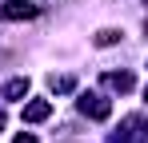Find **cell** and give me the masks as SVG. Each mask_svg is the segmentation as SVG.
I'll use <instances>...</instances> for the list:
<instances>
[{"label":"cell","mask_w":148,"mask_h":143,"mask_svg":"<svg viewBox=\"0 0 148 143\" xmlns=\"http://www.w3.org/2000/svg\"><path fill=\"white\" fill-rule=\"evenodd\" d=\"M0 16H4V20H36L40 8L28 4V0H4V4H0Z\"/></svg>","instance_id":"1"},{"label":"cell","mask_w":148,"mask_h":143,"mask_svg":"<svg viewBox=\"0 0 148 143\" xmlns=\"http://www.w3.org/2000/svg\"><path fill=\"white\" fill-rule=\"evenodd\" d=\"M80 111H84L88 119H108V115H112V103H108L104 95L84 92V95H80Z\"/></svg>","instance_id":"2"},{"label":"cell","mask_w":148,"mask_h":143,"mask_svg":"<svg viewBox=\"0 0 148 143\" xmlns=\"http://www.w3.org/2000/svg\"><path fill=\"white\" fill-rule=\"evenodd\" d=\"M48 115H52V103H48V99H32V103H24V123H44Z\"/></svg>","instance_id":"3"},{"label":"cell","mask_w":148,"mask_h":143,"mask_svg":"<svg viewBox=\"0 0 148 143\" xmlns=\"http://www.w3.org/2000/svg\"><path fill=\"white\" fill-rule=\"evenodd\" d=\"M104 84H108V88H112V92H132V84H136V80H132V72H108V76H104Z\"/></svg>","instance_id":"4"},{"label":"cell","mask_w":148,"mask_h":143,"mask_svg":"<svg viewBox=\"0 0 148 143\" xmlns=\"http://www.w3.org/2000/svg\"><path fill=\"white\" fill-rule=\"evenodd\" d=\"M24 95H28V76L8 80V84H4V99H24Z\"/></svg>","instance_id":"5"},{"label":"cell","mask_w":148,"mask_h":143,"mask_svg":"<svg viewBox=\"0 0 148 143\" xmlns=\"http://www.w3.org/2000/svg\"><path fill=\"white\" fill-rule=\"evenodd\" d=\"M120 36L124 32H116V28H100L92 40H96V48H112V44H120Z\"/></svg>","instance_id":"6"},{"label":"cell","mask_w":148,"mask_h":143,"mask_svg":"<svg viewBox=\"0 0 148 143\" xmlns=\"http://www.w3.org/2000/svg\"><path fill=\"white\" fill-rule=\"evenodd\" d=\"M48 88H52V92H72L76 80H72V76H48Z\"/></svg>","instance_id":"7"},{"label":"cell","mask_w":148,"mask_h":143,"mask_svg":"<svg viewBox=\"0 0 148 143\" xmlns=\"http://www.w3.org/2000/svg\"><path fill=\"white\" fill-rule=\"evenodd\" d=\"M12 143H36V135H32V131H20V135H16Z\"/></svg>","instance_id":"8"},{"label":"cell","mask_w":148,"mask_h":143,"mask_svg":"<svg viewBox=\"0 0 148 143\" xmlns=\"http://www.w3.org/2000/svg\"><path fill=\"white\" fill-rule=\"evenodd\" d=\"M0 127H4V111H0Z\"/></svg>","instance_id":"9"},{"label":"cell","mask_w":148,"mask_h":143,"mask_svg":"<svg viewBox=\"0 0 148 143\" xmlns=\"http://www.w3.org/2000/svg\"><path fill=\"white\" fill-rule=\"evenodd\" d=\"M144 99H148V88H144Z\"/></svg>","instance_id":"10"}]
</instances>
